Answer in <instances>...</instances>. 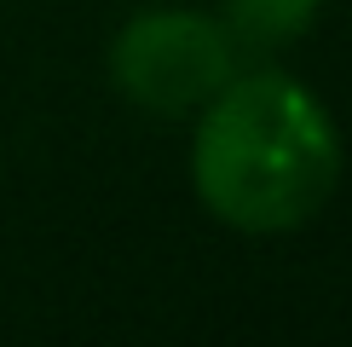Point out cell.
I'll use <instances>...</instances> for the list:
<instances>
[{
  "instance_id": "1",
  "label": "cell",
  "mask_w": 352,
  "mask_h": 347,
  "mask_svg": "<svg viewBox=\"0 0 352 347\" xmlns=\"http://www.w3.org/2000/svg\"><path fill=\"white\" fill-rule=\"evenodd\" d=\"M190 180L214 220L237 231H295L341 185L335 116L283 70L231 76L202 105Z\"/></svg>"
},
{
  "instance_id": "2",
  "label": "cell",
  "mask_w": 352,
  "mask_h": 347,
  "mask_svg": "<svg viewBox=\"0 0 352 347\" xmlns=\"http://www.w3.org/2000/svg\"><path fill=\"white\" fill-rule=\"evenodd\" d=\"M237 76V41L226 23L185 6L139 12L110 41V81L144 116H190Z\"/></svg>"
},
{
  "instance_id": "3",
  "label": "cell",
  "mask_w": 352,
  "mask_h": 347,
  "mask_svg": "<svg viewBox=\"0 0 352 347\" xmlns=\"http://www.w3.org/2000/svg\"><path fill=\"white\" fill-rule=\"evenodd\" d=\"M324 0H226V35L254 52L289 47L318 23Z\"/></svg>"
}]
</instances>
